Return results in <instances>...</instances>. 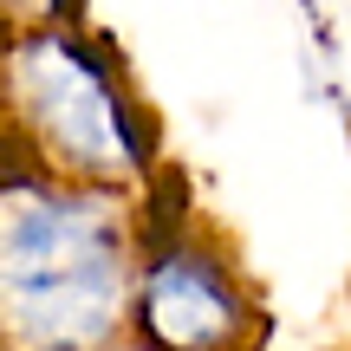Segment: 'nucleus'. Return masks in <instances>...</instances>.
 Wrapping results in <instances>:
<instances>
[{"instance_id": "1", "label": "nucleus", "mask_w": 351, "mask_h": 351, "mask_svg": "<svg viewBox=\"0 0 351 351\" xmlns=\"http://www.w3.org/2000/svg\"><path fill=\"white\" fill-rule=\"evenodd\" d=\"M7 339L111 345L137 332V215L104 182L7 169Z\"/></svg>"}, {"instance_id": "2", "label": "nucleus", "mask_w": 351, "mask_h": 351, "mask_svg": "<svg viewBox=\"0 0 351 351\" xmlns=\"http://www.w3.org/2000/svg\"><path fill=\"white\" fill-rule=\"evenodd\" d=\"M7 137L33 143L39 169L124 189L150 176V130L124 91L111 52L91 46L72 20L33 26L7 59Z\"/></svg>"}, {"instance_id": "3", "label": "nucleus", "mask_w": 351, "mask_h": 351, "mask_svg": "<svg viewBox=\"0 0 351 351\" xmlns=\"http://www.w3.org/2000/svg\"><path fill=\"white\" fill-rule=\"evenodd\" d=\"M137 332L176 351H215L254 339V300L228 254L189 228V195L156 208V189L137 195Z\"/></svg>"}]
</instances>
